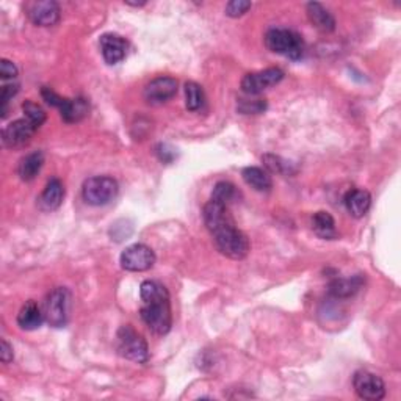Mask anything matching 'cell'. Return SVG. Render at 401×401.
Wrapping results in <instances>:
<instances>
[{"instance_id": "11", "label": "cell", "mask_w": 401, "mask_h": 401, "mask_svg": "<svg viewBox=\"0 0 401 401\" xmlns=\"http://www.w3.org/2000/svg\"><path fill=\"white\" fill-rule=\"evenodd\" d=\"M36 127L29 119H16L10 123L2 132V141L6 148H21L25 146L31 136L36 134Z\"/></svg>"}, {"instance_id": "30", "label": "cell", "mask_w": 401, "mask_h": 401, "mask_svg": "<svg viewBox=\"0 0 401 401\" xmlns=\"http://www.w3.org/2000/svg\"><path fill=\"white\" fill-rule=\"evenodd\" d=\"M0 77L2 80H13L17 77V68L15 66V63H11L10 60H2L0 61Z\"/></svg>"}, {"instance_id": "3", "label": "cell", "mask_w": 401, "mask_h": 401, "mask_svg": "<svg viewBox=\"0 0 401 401\" xmlns=\"http://www.w3.org/2000/svg\"><path fill=\"white\" fill-rule=\"evenodd\" d=\"M265 46L274 54L290 60H299L304 55V41L297 31L288 29H269L265 35Z\"/></svg>"}, {"instance_id": "2", "label": "cell", "mask_w": 401, "mask_h": 401, "mask_svg": "<svg viewBox=\"0 0 401 401\" xmlns=\"http://www.w3.org/2000/svg\"><path fill=\"white\" fill-rule=\"evenodd\" d=\"M140 298L143 303L140 315L144 324L157 336L168 334L173 326V313L166 287L159 281H144Z\"/></svg>"}, {"instance_id": "6", "label": "cell", "mask_w": 401, "mask_h": 401, "mask_svg": "<svg viewBox=\"0 0 401 401\" xmlns=\"http://www.w3.org/2000/svg\"><path fill=\"white\" fill-rule=\"evenodd\" d=\"M118 353L136 363H146L149 361L146 340L130 324H124L118 331Z\"/></svg>"}, {"instance_id": "1", "label": "cell", "mask_w": 401, "mask_h": 401, "mask_svg": "<svg viewBox=\"0 0 401 401\" xmlns=\"http://www.w3.org/2000/svg\"><path fill=\"white\" fill-rule=\"evenodd\" d=\"M203 218L207 230L210 232L217 248L223 255L234 260H242L249 253V240L244 232L237 228L229 207L215 200H209L204 205Z\"/></svg>"}, {"instance_id": "8", "label": "cell", "mask_w": 401, "mask_h": 401, "mask_svg": "<svg viewBox=\"0 0 401 401\" xmlns=\"http://www.w3.org/2000/svg\"><path fill=\"white\" fill-rule=\"evenodd\" d=\"M353 387L357 397L367 401H379L386 397V384L378 375L359 370L353 376Z\"/></svg>"}, {"instance_id": "14", "label": "cell", "mask_w": 401, "mask_h": 401, "mask_svg": "<svg viewBox=\"0 0 401 401\" xmlns=\"http://www.w3.org/2000/svg\"><path fill=\"white\" fill-rule=\"evenodd\" d=\"M307 17H309L310 24L317 30L323 31V33H331L336 30V19L331 15L328 8H324L322 3L310 2L306 6Z\"/></svg>"}, {"instance_id": "15", "label": "cell", "mask_w": 401, "mask_h": 401, "mask_svg": "<svg viewBox=\"0 0 401 401\" xmlns=\"http://www.w3.org/2000/svg\"><path fill=\"white\" fill-rule=\"evenodd\" d=\"M42 322H44L42 309L31 299L27 301L17 313V324L21 329L35 331L38 328H41Z\"/></svg>"}, {"instance_id": "31", "label": "cell", "mask_w": 401, "mask_h": 401, "mask_svg": "<svg viewBox=\"0 0 401 401\" xmlns=\"http://www.w3.org/2000/svg\"><path fill=\"white\" fill-rule=\"evenodd\" d=\"M41 94H42V99L46 100V102L49 105H52V107H56V109H60L61 104L65 102V97H61L60 94H56L52 88H47V86H44L42 90H41Z\"/></svg>"}, {"instance_id": "7", "label": "cell", "mask_w": 401, "mask_h": 401, "mask_svg": "<svg viewBox=\"0 0 401 401\" xmlns=\"http://www.w3.org/2000/svg\"><path fill=\"white\" fill-rule=\"evenodd\" d=\"M119 263H121L125 272H148V269L154 267L155 253L148 244L135 243L123 251L121 257H119Z\"/></svg>"}, {"instance_id": "19", "label": "cell", "mask_w": 401, "mask_h": 401, "mask_svg": "<svg viewBox=\"0 0 401 401\" xmlns=\"http://www.w3.org/2000/svg\"><path fill=\"white\" fill-rule=\"evenodd\" d=\"M42 166H44V154L40 152V150H36V152H31L29 155H25L24 159H21L17 165V174L21 180L31 182L41 173Z\"/></svg>"}, {"instance_id": "21", "label": "cell", "mask_w": 401, "mask_h": 401, "mask_svg": "<svg viewBox=\"0 0 401 401\" xmlns=\"http://www.w3.org/2000/svg\"><path fill=\"white\" fill-rule=\"evenodd\" d=\"M362 287L361 276H353V278H340L334 279L329 284V293L334 298H349L356 292H359Z\"/></svg>"}, {"instance_id": "9", "label": "cell", "mask_w": 401, "mask_h": 401, "mask_svg": "<svg viewBox=\"0 0 401 401\" xmlns=\"http://www.w3.org/2000/svg\"><path fill=\"white\" fill-rule=\"evenodd\" d=\"M284 79V71L279 68H268L265 71L251 72L242 79V90L248 96H257L268 88L278 85Z\"/></svg>"}, {"instance_id": "13", "label": "cell", "mask_w": 401, "mask_h": 401, "mask_svg": "<svg viewBox=\"0 0 401 401\" xmlns=\"http://www.w3.org/2000/svg\"><path fill=\"white\" fill-rule=\"evenodd\" d=\"M99 44L107 65H118L127 55V41L118 33H104L100 36Z\"/></svg>"}, {"instance_id": "23", "label": "cell", "mask_w": 401, "mask_h": 401, "mask_svg": "<svg viewBox=\"0 0 401 401\" xmlns=\"http://www.w3.org/2000/svg\"><path fill=\"white\" fill-rule=\"evenodd\" d=\"M185 105L190 111H198L204 105V91L196 81L185 84Z\"/></svg>"}, {"instance_id": "5", "label": "cell", "mask_w": 401, "mask_h": 401, "mask_svg": "<svg viewBox=\"0 0 401 401\" xmlns=\"http://www.w3.org/2000/svg\"><path fill=\"white\" fill-rule=\"evenodd\" d=\"M69 307H71V293H69L68 288H54L42 304L44 322L52 326V328H63L68 323Z\"/></svg>"}, {"instance_id": "12", "label": "cell", "mask_w": 401, "mask_h": 401, "mask_svg": "<svg viewBox=\"0 0 401 401\" xmlns=\"http://www.w3.org/2000/svg\"><path fill=\"white\" fill-rule=\"evenodd\" d=\"M60 5L54 0H41L27 5V16L35 25L52 27L60 21Z\"/></svg>"}, {"instance_id": "4", "label": "cell", "mask_w": 401, "mask_h": 401, "mask_svg": "<svg viewBox=\"0 0 401 401\" xmlns=\"http://www.w3.org/2000/svg\"><path fill=\"white\" fill-rule=\"evenodd\" d=\"M118 182L110 175H94V178L86 179L81 187V196L85 203L94 207L110 204L118 196Z\"/></svg>"}, {"instance_id": "32", "label": "cell", "mask_w": 401, "mask_h": 401, "mask_svg": "<svg viewBox=\"0 0 401 401\" xmlns=\"http://www.w3.org/2000/svg\"><path fill=\"white\" fill-rule=\"evenodd\" d=\"M155 152H157V155H159V159H160L162 162H165V163L173 162V159L175 157L174 149L169 148L168 144H159V146H157Z\"/></svg>"}, {"instance_id": "18", "label": "cell", "mask_w": 401, "mask_h": 401, "mask_svg": "<svg viewBox=\"0 0 401 401\" xmlns=\"http://www.w3.org/2000/svg\"><path fill=\"white\" fill-rule=\"evenodd\" d=\"M345 205H347V210L353 215L354 218H362L367 215V212L370 210V205H372V196L367 190H349L345 196Z\"/></svg>"}, {"instance_id": "20", "label": "cell", "mask_w": 401, "mask_h": 401, "mask_svg": "<svg viewBox=\"0 0 401 401\" xmlns=\"http://www.w3.org/2000/svg\"><path fill=\"white\" fill-rule=\"evenodd\" d=\"M242 178L251 188H254L255 191L268 193L273 187V182H272V178H269L268 171H265V169H262L259 166L244 168L242 171Z\"/></svg>"}, {"instance_id": "17", "label": "cell", "mask_w": 401, "mask_h": 401, "mask_svg": "<svg viewBox=\"0 0 401 401\" xmlns=\"http://www.w3.org/2000/svg\"><path fill=\"white\" fill-rule=\"evenodd\" d=\"M63 199H65V187L61 180L56 178L50 179L40 198L41 207L44 210H56L63 204Z\"/></svg>"}, {"instance_id": "26", "label": "cell", "mask_w": 401, "mask_h": 401, "mask_svg": "<svg viewBox=\"0 0 401 401\" xmlns=\"http://www.w3.org/2000/svg\"><path fill=\"white\" fill-rule=\"evenodd\" d=\"M22 110L25 119H29L36 129H40L41 125L46 123V111H44L38 104L31 102V100H25L22 104Z\"/></svg>"}, {"instance_id": "33", "label": "cell", "mask_w": 401, "mask_h": 401, "mask_svg": "<svg viewBox=\"0 0 401 401\" xmlns=\"http://www.w3.org/2000/svg\"><path fill=\"white\" fill-rule=\"evenodd\" d=\"M13 357H15V354H13L11 345L6 340H2V343H0V361L3 363H10Z\"/></svg>"}, {"instance_id": "27", "label": "cell", "mask_w": 401, "mask_h": 401, "mask_svg": "<svg viewBox=\"0 0 401 401\" xmlns=\"http://www.w3.org/2000/svg\"><path fill=\"white\" fill-rule=\"evenodd\" d=\"M267 109V102L262 99H240L238 100V110L244 115H257L263 113Z\"/></svg>"}, {"instance_id": "10", "label": "cell", "mask_w": 401, "mask_h": 401, "mask_svg": "<svg viewBox=\"0 0 401 401\" xmlns=\"http://www.w3.org/2000/svg\"><path fill=\"white\" fill-rule=\"evenodd\" d=\"M178 93V80L173 77H157L144 88V99L150 105H162L173 99Z\"/></svg>"}, {"instance_id": "28", "label": "cell", "mask_w": 401, "mask_h": 401, "mask_svg": "<svg viewBox=\"0 0 401 401\" xmlns=\"http://www.w3.org/2000/svg\"><path fill=\"white\" fill-rule=\"evenodd\" d=\"M253 3L244 2V0H232L228 5H226V15L229 17H240L246 13Z\"/></svg>"}, {"instance_id": "16", "label": "cell", "mask_w": 401, "mask_h": 401, "mask_svg": "<svg viewBox=\"0 0 401 401\" xmlns=\"http://www.w3.org/2000/svg\"><path fill=\"white\" fill-rule=\"evenodd\" d=\"M61 118L65 119L66 123H79L81 119L88 116V111H90V104L84 97H75V99H68L65 97V102L60 107Z\"/></svg>"}, {"instance_id": "29", "label": "cell", "mask_w": 401, "mask_h": 401, "mask_svg": "<svg viewBox=\"0 0 401 401\" xmlns=\"http://www.w3.org/2000/svg\"><path fill=\"white\" fill-rule=\"evenodd\" d=\"M19 93L17 84H10L2 88V94H0V104H2V118L6 116V109H8V102Z\"/></svg>"}, {"instance_id": "24", "label": "cell", "mask_w": 401, "mask_h": 401, "mask_svg": "<svg viewBox=\"0 0 401 401\" xmlns=\"http://www.w3.org/2000/svg\"><path fill=\"white\" fill-rule=\"evenodd\" d=\"M237 198V188L235 185H232L230 182H218L213 188V193H212V200H215V203H219L223 205H228L232 203Z\"/></svg>"}, {"instance_id": "25", "label": "cell", "mask_w": 401, "mask_h": 401, "mask_svg": "<svg viewBox=\"0 0 401 401\" xmlns=\"http://www.w3.org/2000/svg\"><path fill=\"white\" fill-rule=\"evenodd\" d=\"M262 162L269 173H278V174H293L292 171V163L287 162L284 159H281L278 155L267 154L262 157Z\"/></svg>"}, {"instance_id": "22", "label": "cell", "mask_w": 401, "mask_h": 401, "mask_svg": "<svg viewBox=\"0 0 401 401\" xmlns=\"http://www.w3.org/2000/svg\"><path fill=\"white\" fill-rule=\"evenodd\" d=\"M312 228H313V232H315L320 238H324V240L337 238L336 221L331 213L328 212H323V210L317 212L315 215L312 217Z\"/></svg>"}]
</instances>
